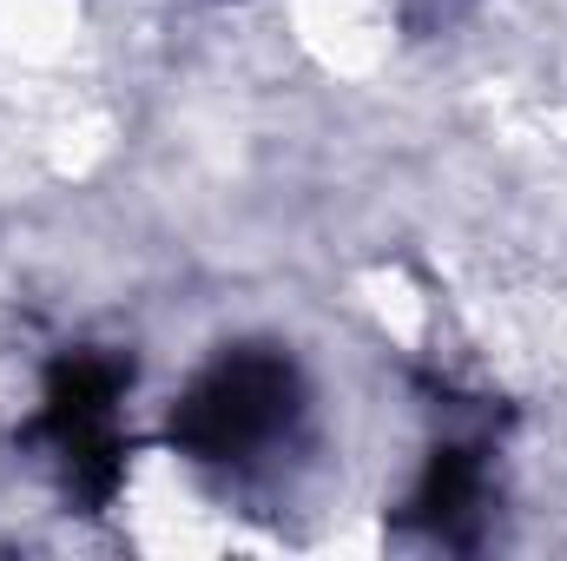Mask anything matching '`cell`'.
I'll list each match as a JSON object with an SVG mask.
<instances>
[{"mask_svg":"<svg viewBox=\"0 0 567 561\" xmlns=\"http://www.w3.org/2000/svg\"><path fill=\"white\" fill-rule=\"evenodd\" d=\"M297 410V384L278 357H225L218 370H205L192 384V397L178 404L172 436L198 456V462H245L265 442H278L284 422Z\"/></svg>","mask_w":567,"mask_h":561,"instance_id":"cell-1","label":"cell"},{"mask_svg":"<svg viewBox=\"0 0 567 561\" xmlns=\"http://www.w3.org/2000/svg\"><path fill=\"white\" fill-rule=\"evenodd\" d=\"M113 404H120V370L100 357H73L53 370L47 384V410H40V436L53 442V456L66 462V482L86 502H106L120 482V429H113Z\"/></svg>","mask_w":567,"mask_h":561,"instance_id":"cell-2","label":"cell"},{"mask_svg":"<svg viewBox=\"0 0 567 561\" xmlns=\"http://www.w3.org/2000/svg\"><path fill=\"white\" fill-rule=\"evenodd\" d=\"M475 502H482V462L468 456V449H435V462H429L423 489H416V522H429L435 536H455L468 516H475Z\"/></svg>","mask_w":567,"mask_h":561,"instance_id":"cell-3","label":"cell"}]
</instances>
